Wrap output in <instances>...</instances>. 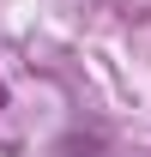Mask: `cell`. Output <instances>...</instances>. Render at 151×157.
Masks as SVG:
<instances>
[{
	"label": "cell",
	"instance_id": "obj_1",
	"mask_svg": "<svg viewBox=\"0 0 151 157\" xmlns=\"http://www.w3.org/2000/svg\"><path fill=\"white\" fill-rule=\"evenodd\" d=\"M67 157H79V151H67Z\"/></svg>",
	"mask_w": 151,
	"mask_h": 157
}]
</instances>
